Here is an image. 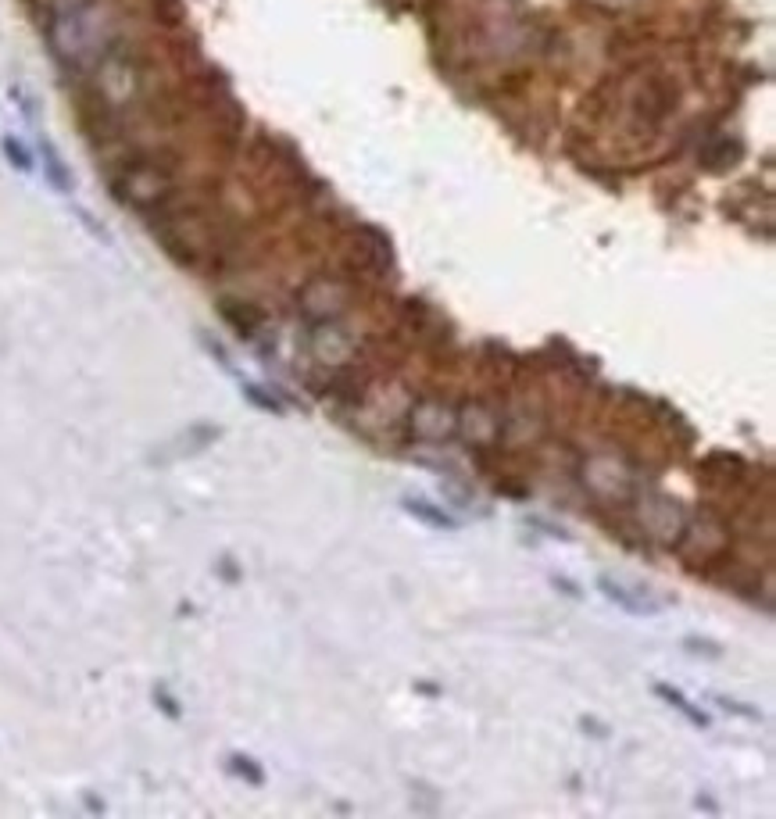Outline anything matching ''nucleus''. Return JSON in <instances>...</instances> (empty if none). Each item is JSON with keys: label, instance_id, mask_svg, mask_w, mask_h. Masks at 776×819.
<instances>
[{"label": "nucleus", "instance_id": "nucleus-1", "mask_svg": "<svg viewBox=\"0 0 776 819\" xmlns=\"http://www.w3.org/2000/svg\"><path fill=\"white\" fill-rule=\"evenodd\" d=\"M108 186L119 205L151 218L179 197V162L165 147H129L108 168Z\"/></svg>", "mask_w": 776, "mask_h": 819}, {"label": "nucleus", "instance_id": "nucleus-2", "mask_svg": "<svg viewBox=\"0 0 776 819\" xmlns=\"http://www.w3.org/2000/svg\"><path fill=\"white\" fill-rule=\"evenodd\" d=\"M454 430H458V415H454V409L444 405V401H422L419 409L411 411V433H415L419 441H433V444H441V441L454 437Z\"/></svg>", "mask_w": 776, "mask_h": 819}, {"label": "nucleus", "instance_id": "nucleus-3", "mask_svg": "<svg viewBox=\"0 0 776 819\" xmlns=\"http://www.w3.org/2000/svg\"><path fill=\"white\" fill-rule=\"evenodd\" d=\"M598 583H601L605 598L615 601V605H622L626 612L654 615V612H662V609H665V601L652 598V590H648V587H641V583H630V580H612V576H601Z\"/></svg>", "mask_w": 776, "mask_h": 819}, {"label": "nucleus", "instance_id": "nucleus-4", "mask_svg": "<svg viewBox=\"0 0 776 819\" xmlns=\"http://www.w3.org/2000/svg\"><path fill=\"white\" fill-rule=\"evenodd\" d=\"M40 154H43V176H47V183H50L58 194H72V190H76V179H72L69 165L61 162V154L54 151V144H50L47 136L40 140Z\"/></svg>", "mask_w": 776, "mask_h": 819}, {"label": "nucleus", "instance_id": "nucleus-5", "mask_svg": "<svg viewBox=\"0 0 776 819\" xmlns=\"http://www.w3.org/2000/svg\"><path fill=\"white\" fill-rule=\"evenodd\" d=\"M347 351H351V340H344L336 326H326L323 333H315V355L323 362H340Z\"/></svg>", "mask_w": 776, "mask_h": 819}, {"label": "nucleus", "instance_id": "nucleus-6", "mask_svg": "<svg viewBox=\"0 0 776 819\" xmlns=\"http://www.w3.org/2000/svg\"><path fill=\"white\" fill-rule=\"evenodd\" d=\"M405 505H409L411 516H419L422 523H430V526H437V530H454V526H458V519H451L448 512L433 508V505H430V501H422V497H409Z\"/></svg>", "mask_w": 776, "mask_h": 819}, {"label": "nucleus", "instance_id": "nucleus-7", "mask_svg": "<svg viewBox=\"0 0 776 819\" xmlns=\"http://www.w3.org/2000/svg\"><path fill=\"white\" fill-rule=\"evenodd\" d=\"M222 315H226V323H233V326L240 329V336H254V329H258V315H254V308H247L240 301H222Z\"/></svg>", "mask_w": 776, "mask_h": 819}, {"label": "nucleus", "instance_id": "nucleus-8", "mask_svg": "<svg viewBox=\"0 0 776 819\" xmlns=\"http://www.w3.org/2000/svg\"><path fill=\"white\" fill-rule=\"evenodd\" d=\"M0 151H4V158L11 162V168H18V172H33V168H37V158H33V151H29V147H26V144H22L18 136H11V133H7L4 140H0Z\"/></svg>", "mask_w": 776, "mask_h": 819}, {"label": "nucleus", "instance_id": "nucleus-9", "mask_svg": "<svg viewBox=\"0 0 776 819\" xmlns=\"http://www.w3.org/2000/svg\"><path fill=\"white\" fill-rule=\"evenodd\" d=\"M654 695H658V697H665V701H669V705H673V708H676V712H684V716H687V719H691V723H695V727H708V716H705V712H701V708H695V705H691V701H687V697L680 695V691H673V687H665V684H658V687H654Z\"/></svg>", "mask_w": 776, "mask_h": 819}, {"label": "nucleus", "instance_id": "nucleus-10", "mask_svg": "<svg viewBox=\"0 0 776 819\" xmlns=\"http://www.w3.org/2000/svg\"><path fill=\"white\" fill-rule=\"evenodd\" d=\"M229 770H237V773L247 777L250 783H261V770H254L250 759H244V755H233V759H229Z\"/></svg>", "mask_w": 776, "mask_h": 819}]
</instances>
